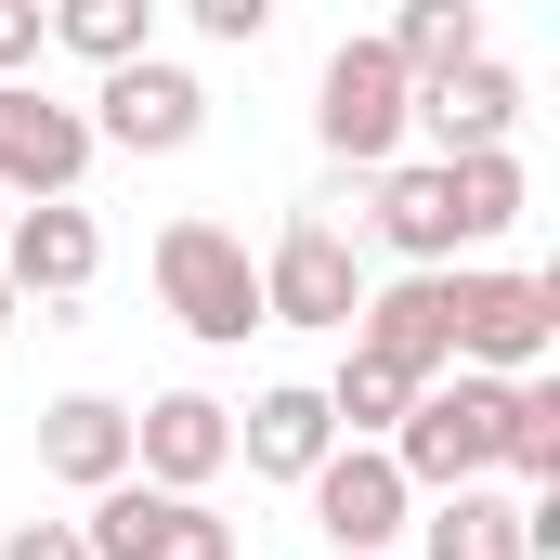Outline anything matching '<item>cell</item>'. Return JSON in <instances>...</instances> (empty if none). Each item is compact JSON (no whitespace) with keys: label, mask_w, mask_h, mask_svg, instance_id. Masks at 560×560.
I'll list each match as a JSON object with an SVG mask.
<instances>
[{"label":"cell","mask_w":560,"mask_h":560,"mask_svg":"<svg viewBox=\"0 0 560 560\" xmlns=\"http://www.w3.org/2000/svg\"><path fill=\"white\" fill-rule=\"evenodd\" d=\"M352 339L378 365H405V378H443L456 365V261H405L392 287H365L352 300Z\"/></svg>","instance_id":"obj_10"},{"label":"cell","mask_w":560,"mask_h":560,"mask_svg":"<svg viewBox=\"0 0 560 560\" xmlns=\"http://www.w3.org/2000/svg\"><path fill=\"white\" fill-rule=\"evenodd\" d=\"M339 443V418H326V392L313 378H275L248 418H235V456L261 469V482H313V456Z\"/></svg>","instance_id":"obj_15"},{"label":"cell","mask_w":560,"mask_h":560,"mask_svg":"<svg viewBox=\"0 0 560 560\" xmlns=\"http://www.w3.org/2000/svg\"><path fill=\"white\" fill-rule=\"evenodd\" d=\"M560 352V275H495V261H456V365L482 378H522Z\"/></svg>","instance_id":"obj_5"},{"label":"cell","mask_w":560,"mask_h":560,"mask_svg":"<svg viewBox=\"0 0 560 560\" xmlns=\"http://www.w3.org/2000/svg\"><path fill=\"white\" fill-rule=\"evenodd\" d=\"M326 560H392V548H326Z\"/></svg>","instance_id":"obj_26"},{"label":"cell","mask_w":560,"mask_h":560,"mask_svg":"<svg viewBox=\"0 0 560 560\" xmlns=\"http://www.w3.org/2000/svg\"><path fill=\"white\" fill-rule=\"evenodd\" d=\"M365 261H352V235L326 222V209H300L275 248H261V326H313V339H352V300H365Z\"/></svg>","instance_id":"obj_6"},{"label":"cell","mask_w":560,"mask_h":560,"mask_svg":"<svg viewBox=\"0 0 560 560\" xmlns=\"http://www.w3.org/2000/svg\"><path fill=\"white\" fill-rule=\"evenodd\" d=\"M495 469H509V482H560V378H548V365H522V378H509Z\"/></svg>","instance_id":"obj_22"},{"label":"cell","mask_w":560,"mask_h":560,"mask_svg":"<svg viewBox=\"0 0 560 560\" xmlns=\"http://www.w3.org/2000/svg\"><path fill=\"white\" fill-rule=\"evenodd\" d=\"M300 495H313L326 548H405V522H418V482L392 469V443H326Z\"/></svg>","instance_id":"obj_9"},{"label":"cell","mask_w":560,"mask_h":560,"mask_svg":"<svg viewBox=\"0 0 560 560\" xmlns=\"http://www.w3.org/2000/svg\"><path fill=\"white\" fill-rule=\"evenodd\" d=\"M443 183H456V248H495V235L522 222V156H509V143L443 156Z\"/></svg>","instance_id":"obj_18"},{"label":"cell","mask_w":560,"mask_h":560,"mask_svg":"<svg viewBox=\"0 0 560 560\" xmlns=\"http://www.w3.org/2000/svg\"><path fill=\"white\" fill-rule=\"evenodd\" d=\"M418 535H430V560H522V495H495V469L482 482H443Z\"/></svg>","instance_id":"obj_17"},{"label":"cell","mask_w":560,"mask_h":560,"mask_svg":"<svg viewBox=\"0 0 560 560\" xmlns=\"http://www.w3.org/2000/svg\"><path fill=\"white\" fill-rule=\"evenodd\" d=\"M39 469L52 482H118L131 469V405H105V392H66V405H39Z\"/></svg>","instance_id":"obj_16"},{"label":"cell","mask_w":560,"mask_h":560,"mask_svg":"<svg viewBox=\"0 0 560 560\" xmlns=\"http://www.w3.org/2000/svg\"><path fill=\"white\" fill-rule=\"evenodd\" d=\"M156 300H170V326H183L196 352H248V326H261V261H248V235L209 222V209L156 222Z\"/></svg>","instance_id":"obj_1"},{"label":"cell","mask_w":560,"mask_h":560,"mask_svg":"<svg viewBox=\"0 0 560 560\" xmlns=\"http://www.w3.org/2000/svg\"><path fill=\"white\" fill-rule=\"evenodd\" d=\"M0 326H13V275H0Z\"/></svg>","instance_id":"obj_27"},{"label":"cell","mask_w":560,"mask_h":560,"mask_svg":"<svg viewBox=\"0 0 560 560\" xmlns=\"http://www.w3.org/2000/svg\"><path fill=\"white\" fill-rule=\"evenodd\" d=\"M0 560H92V548H79V522H13Z\"/></svg>","instance_id":"obj_24"},{"label":"cell","mask_w":560,"mask_h":560,"mask_svg":"<svg viewBox=\"0 0 560 560\" xmlns=\"http://www.w3.org/2000/svg\"><path fill=\"white\" fill-rule=\"evenodd\" d=\"M39 66V0H0V79Z\"/></svg>","instance_id":"obj_25"},{"label":"cell","mask_w":560,"mask_h":560,"mask_svg":"<svg viewBox=\"0 0 560 560\" xmlns=\"http://www.w3.org/2000/svg\"><path fill=\"white\" fill-rule=\"evenodd\" d=\"M0 275H13V300H92V275H105V222L79 209V196H26L13 209V235H0Z\"/></svg>","instance_id":"obj_11"},{"label":"cell","mask_w":560,"mask_h":560,"mask_svg":"<svg viewBox=\"0 0 560 560\" xmlns=\"http://www.w3.org/2000/svg\"><path fill=\"white\" fill-rule=\"evenodd\" d=\"M405 405H418V378H405V365H378V352L352 339V352H339V378H326L339 443H392V418H405Z\"/></svg>","instance_id":"obj_19"},{"label":"cell","mask_w":560,"mask_h":560,"mask_svg":"<svg viewBox=\"0 0 560 560\" xmlns=\"http://www.w3.org/2000/svg\"><path fill=\"white\" fill-rule=\"evenodd\" d=\"M39 39H66L79 66H131L156 39V0H39Z\"/></svg>","instance_id":"obj_20"},{"label":"cell","mask_w":560,"mask_h":560,"mask_svg":"<svg viewBox=\"0 0 560 560\" xmlns=\"http://www.w3.org/2000/svg\"><path fill=\"white\" fill-rule=\"evenodd\" d=\"M131 469L170 482V495H209V482L235 469V405H209V392H156V405L131 418Z\"/></svg>","instance_id":"obj_12"},{"label":"cell","mask_w":560,"mask_h":560,"mask_svg":"<svg viewBox=\"0 0 560 560\" xmlns=\"http://www.w3.org/2000/svg\"><path fill=\"white\" fill-rule=\"evenodd\" d=\"M405 118H418V79L392 66V39H339L313 79V143L339 170H378V156H405Z\"/></svg>","instance_id":"obj_3"},{"label":"cell","mask_w":560,"mask_h":560,"mask_svg":"<svg viewBox=\"0 0 560 560\" xmlns=\"http://www.w3.org/2000/svg\"><path fill=\"white\" fill-rule=\"evenodd\" d=\"M196 131H209V92H196V66H170V52L105 66V92H92V143H118V156H183Z\"/></svg>","instance_id":"obj_7"},{"label":"cell","mask_w":560,"mask_h":560,"mask_svg":"<svg viewBox=\"0 0 560 560\" xmlns=\"http://www.w3.org/2000/svg\"><path fill=\"white\" fill-rule=\"evenodd\" d=\"M92 156H105L92 143V105H66L39 79H0V196H79Z\"/></svg>","instance_id":"obj_8"},{"label":"cell","mask_w":560,"mask_h":560,"mask_svg":"<svg viewBox=\"0 0 560 560\" xmlns=\"http://www.w3.org/2000/svg\"><path fill=\"white\" fill-rule=\"evenodd\" d=\"M183 26H196V39H222V52H248V39L275 26V0H183Z\"/></svg>","instance_id":"obj_23"},{"label":"cell","mask_w":560,"mask_h":560,"mask_svg":"<svg viewBox=\"0 0 560 560\" xmlns=\"http://www.w3.org/2000/svg\"><path fill=\"white\" fill-rule=\"evenodd\" d=\"M495 430H509V378L443 365V378H418V405L392 418V469H405L418 495H443V482H482V469H495Z\"/></svg>","instance_id":"obj_2"},{"label":"cell","mask_w":560,"mask_h":560,"mask_svg":"<svg viewBox=\"0 0 560 560\" xmlns=\"http://www.w3.org/2000/svg\"><path fill=\"white\" fill-rule=\"evenodd\" d=\"M79 548L92 560H235V522L209 509V495H170V482H92V522H79Z\"/></svg>","instance_id":"obj_4"},{"label":"cell","mask_w":560,"mask_h":560,"mask_svg":"<svg viewBox=\"0 0 560 560\" xmlns=\"http://www.w3.org/2000/svg\"><path fill=\"white\" fill-rule=\"evenodd\" d=\"M522 105H535L522 66H509V52H469V66L418 79V118H405V131H430L443 156H469V143H509V131H522Z\"/></svg>","instance_id":"obj_13"},{"label":"cell","mask_w":560,"mask_h":560,"mask_svg":"<svg viewBox=\"0 0 560 560\" xmlns=\"http://www.w3.org/2000/svg\"><path fill=\"white\" fill-rule=\"evenodd\" d=\"M365 235H378L392 261H456V183H443V156H378Z\"/></svg>","instance_id":"obj_14"},{"label":"cell","mask_w":560,"mask_h":560,"mask_svg":"<svg viewBox=\"0 0 560 560\" xmlns=\"http://www.w3.org/2000/svg\"><path fill=\"white\" fill-rule=\"evenodd\" d=\"M378 39H392V66H405V79H443V66H469V52H482V0H405Z\"/></svg>","instance_id":"obj_21"}]
</instances>
